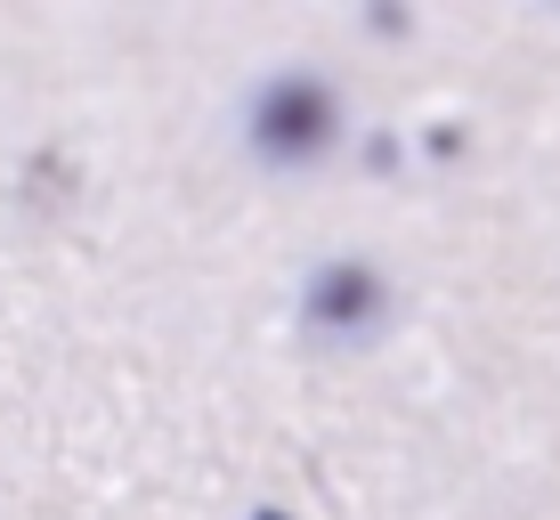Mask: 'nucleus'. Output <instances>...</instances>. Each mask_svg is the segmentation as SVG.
<instances>
[{"label":"nucleus","instance_id":"obj_1","mask_svg":"<svg viewBox=\"0 0 560 520\" xmlns=\"http://www.w3.org/2000/svg\"><path fill=\"white\" fill-rule=\"evenodd\" d=\"M325 130H334V106H325L317 82H277L260 106V147L268 155H317Z\"/></svg>","mask_w":560,"mask_h":520},{"label":"nucleus","instance_id":"obj_2","mask_svg":"<svg viewBox=\"0 0 560 520\" xmlns=\"http://www.w3.org/2000/svg\"><path fill=\"white\" fill-rule=\"evenodd\" d=\"M365 301H374V277H365V268H334V277L317 285V317H325V325L365 317Z\"/></svg>","mask_w":560,"mask_h":520},{"label":"nucleus","instance_id":"obj_3","mask_svg":"<svg viewBox=\"0 0 560 520\" xmlns=\"http://www.w3.org/2000/svg\"><path fill=\"white\" fill-rule=\"evenodd\" d=\"M260 520H284V512H260Z\"/></svg>","mask_w":560,"mask_h":520}]
</instances>
